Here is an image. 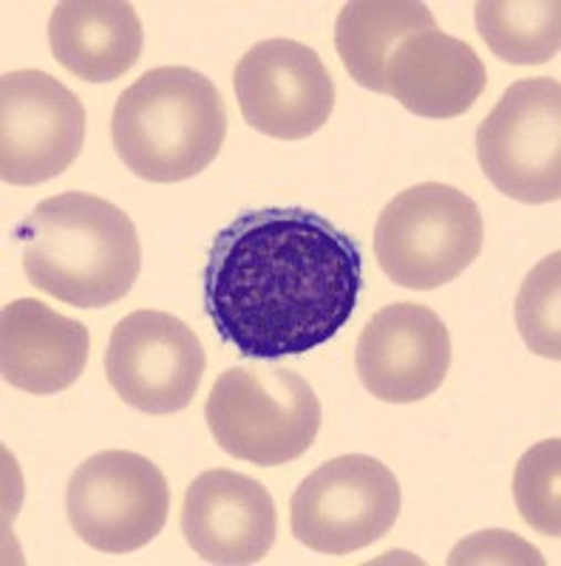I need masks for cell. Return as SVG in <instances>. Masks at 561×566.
<instances>
[{"mask_svg": "<svg viewBox=\"0 0 561 566\" xmlns=\"http://www.w3.org/2000/svg\"><path fill=\"white\" fill-rule=\"evenodd\" d=\"M363 286L355 239L303 207L241 212L216 235L205 310L241 357L278 360L323 346L349 323Z\"/></svg>", "mask_w": 561, "mask_h": 566, "instance_id": "cell-1", "label": "cell"}, {"mask_svg": "<svg viewBox=\"0 0 561 566\" xmlns=\"http://www.w3.org/2000/svg\"><path fill=\"white\" fill-rule=\"evenodd\" d=\"M561 252L539 261L517 297V326L524 346L548 360L561 357Z\"/></svg>", "mask_w": 561, "mask_h": 566, "instance_id": "cell-20", "label": "cell"}, {"mask_svg": "<svg viewBox=\"0 0 561 566\" xmlns=\"http://www.w3.org/2000/svg\"><path fill=\"white\" fill-rule=\"evenodd\" d=\"M49 45L85 83H111L143 54V23L123 0H65L49 18Z\"/></svg>", "mask_w": 561, "mask_h": 566, "instance_id": "cell-16", "label": "cell"}, {"mask_svg": "<svg viewBox=\"0 0 561 566\" xmlns=\"http://www.w3.org/2000/svg\"><path fill=\"white\" fill-rule=\"evenodd\" d=\"M401 515V484L363 453L337 457L303 479L290 504L292 533L303 547L349 555L381 541Z\"/></svg>", "mask_w": 561, "mask_h": 566, "instance_id": "cell-7", "label": "cell"}, {"mask_svg": "<svg viewBox=\"0 0 561 566\" xmlns=\"http://www.w3.org/2000/svg\"><path fill=\"white\" fill-rule=\"evenodd\" d=\"M437 29L432 9L417 0H355L335 23V49L349 77L386 94V63L406 38Z\"/></svg>", "mask_w": 561, "mask_h": 566, "instance_id": "cell-17", "label": "cell"}, {"mask_svg": "<svg viewBox=\"0 0 561 566\" xmlns=\"http://www.w3.org/2000/svg\"><path fill=\"white\" fill-rule=\"evenodd\" d=\"M241 116L272 139H307L335 108V83L323 60L298 40H264L241 57L232 74Z\"/></svg>", "mask_w": 561, "mask_h": 566, "instance_id": "cell-11", "label": "cell"}, {"mask_svg": "<svg viewBox=\"0 0 561 566\" xmlns=\"http://www.w3.org/2000/svg\"><path fill=\"white\" fill-rule=\"evenodd\" d=\"M448 564H544L542 555L517 535L488 530L463 541Z\"/></svg>", "mask_w": 561, "mask_h": 566, "instance_id": "cell-21", "label": "cell"}, {"mask_svg": "<svg viewBox=\"0 0 561 566\" xmlns=\"http://www.w3.org/2000/svg\"><path fill=\"white\" fill-rule=\"evenodd\" d=\"M170 490L150 459L131 451H103L85 459L65 490L74 533L108 555L148 547L168 522Z\"/></svg>", "mask_w": 561, "mask_h": 566, "instance_id": "cell-8", "label": "cell"}, {"mask_svg": "<svg viewBox=\"0 0 561 566\" xmlns=\"http://www.w3.org/2000/svg\"><path fill=\"white\" fill-rule=\"evenodd\" d=\"M355 368L381 402L406 406L432 397L451 368V337L437 312L419 303L381 310L357 337Z\"/></svg>", "mask_w": 561, "mask_h": 566, "instance_id": "cell-12", "label": "cell"}, {"mask_svg": "<svg viewBox=\"0 0 561 566\" xmlns=\"http://www.w3.org/2000/svg\"><path fill=\"white\" fill-rule=\"evenodd\" d=\"M0 354L9 386L38 397L65 391L89 363V328L45 303L23 297L3 306Z\"/></svg>", "mask_w": 561, "mask_h": 566, "instance_id": "cell-15", "label": "cell"}, {"mask_svg": "<svg viewBox=\"0 0 561 566\" xmlns=\"http://www.w3.org/2000/svg\"><path fill=\"white\" fill-rule=\"evenodd\" d=\"M488 83L479 54L465 40L432 29L403 40L386 63V94L428 119H451L474 108Z\"/></svg>", "mask_w": 561, "mask_h": 566, "instance_id": "cell-14", "label": "cell"}, {"mask_svg": "<svg viewBox=\"0 0 561 566\" xmlns=\"http://www.w3.org/2000/svg\"><path fill=\"white\" fill-rule=\"evenodd\" d=\"M219 88L187 65H162L120 94L111 116L116 156L139 179L174 185L214 165L225 145Z\"/></svg>", "mask_w": 561, "mask_h": 566, "instance_id": "cell-3", "label": "cell"}, {"mask_svg": "<svg viewBox=\"0 0 561 566\" xmlns=\"http://www.w3.org/2000/svg\"><path fill=\"white\" fill-rule=\"evenodd\" d=\"M482 212L451 185L423 181L394 196L374 227L381 270L406 290H437L482 252Z\"/></svg>", "mask_w": 561, "mask_h": 566, "instance_id": "cell-5", "label": "cell"}, {"mask_svg": "<svg viewBox=\"0 0 561 566\" xmlns=\"http://www.w3.org/2000/svg\"><path fill=\"white\" fill-rule=\"evenodd\" d=\"M205 417L221 451L264 468L295 462L321 431L315 391L284 366L227 368L207 397Z\"/></svg>", "mask_w": 561, "mask_h": 566, "instance_id": "cell-4", "label": "cell"}, {"mask_svg": "<svg viewBox=\"0 0 561 566\" xmlns=\"http://www.w3.org/2000/svg\"><path fill=\"white\" fill-rule=\"evenodd\" d=\"M561 439L530 448L513 473V499L524 524L542 535H561Z\"/></svg>", "mask_w": 561, "mask_h": 566, "instance_id": "cell-19", "label": "cell"}, {"mask_svg": "<svg viewBox=\"0 0 561 566\" xmlns=\"http://www.w3.org/2000/svg\"><path fill=\"white\" fill-rule=\"evenodd\" d=\"M276 524L264 484L236 470H207L181 502V533L207 564H259L276 541Z\"/></svg>", "mask_w": 561, "mask_h": 566, "instance_id": "cell-13", "label": "cell"}, {"mask_svg": "<svg viewBox=\"0 0 561 566\" xmlns=\"http://www.w3.org/2000/svg\"><path fill=\"white\" fill-rule=\"evenodd\" d=\"M205 366V348L194 328L156 310L123 317L105 352L111 388L150 417L185 411L199 391Z\"/></svg>", "mask_w": 561, "mask_h": 566, "instance_id": "cell-9", "label": "cell"}, {"mask_svg": "<svg viewBox=\"0 0 561 566\" xmlns=\"http://www.w3.org/2000/svg\"><path fill=\"white\" fill-rule=\"evenodd\" d=\"M85 142V108L52 74L9 71L0 80V176L40 185L63 174Z\"/></svg>", "mask_w": 561, "mask_h": 566, "instance_id": "cell-10", "label": "cell"}, {"mask_svg": "<svg viewBox=\"0 0 561 566\" xmlns=\"http://www.w3.org/2000/svg\"><path fill=\"white\" fill-rule=\"evenodd\" d=\"M477 29L499 60L513 65H542L559 54V0H479Z\"/></svg>", "mask_w": 561, "mask_h": 566, "instance_id": "cell-18", "label": "cell"}, {"mask_svg": "<svg viewBox=\"0 0 561 566\" xmlns=\"http://www.w3.org/2000/svg\"><path fill=\"white\" fill-rule=\"evenodd\" d=\"M479 168L508 199L548 205L561 196V85L519 80L477 130Z\"/></svg>", "mask_w": 561, "mask_h": 566, "instance_id": "cell-6", "label": "cell"}, {"mask_svg": "<svg viewBox=\"0 0 561 566\" xmlns=\"http://www.w3.org/2000/svg\"><path fill=\"white\" fill-rule=\"evenodd\" d=\"M23 272L34 290L80 310L123 301L143 270L128 212L91 193L40 201L23 224Z\"/></svg>", "mask_w": 561, "mask_h": 566, "instance_id": "cell-2", "label": "cell"}]
</instances>
